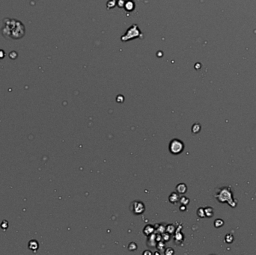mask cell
<instances>
[{
	"instance_id": "1",
	"label": "cell",
	"mask_w": 256,
	"mask_h": 255,
	"mask_svg": "<svg viewBox=\"0 0 256 255\" xmlns=\"http://www.w3.org/2000/svg\"><path fill=\"white\" fill-rule=\"evenodd\" d=\"M216 197L221 203H228L232 207H235L237 202L233 200V193L230 187H223L221 188L216 194Z\"/></svg>"
},
{
	"instance_id": "2",
	"label": "cell",
	"mask_w": 256,
	"mask_h": 255,
	"mask_svg": "<svg viewBox=\"0 0 256 255\" xmlns=\"http://www.w3.org/2000/svg\"><path fill=\"white\" fill-rule=\"evenodd\" d=\"M183 150V144L178 139H174L170 142L169 151L172 154H179Z\"/></svg>"
},
{
	"instance_id": "3",
	"label": "cell",
	"mask_w": 256,
	"mask_h": 255,
	"mask_svg": "<svg viewBox=\"0 0 256 255\" xmlns=\"http://www.w3.org/2000/svg\"><path fill=\"white\" fill-rule=\"evenodd\" d=\"M134 205V209H133V212H134L135 214H141L145 210V206L141 202L139 201H135L132 204Z\"/></svg>"
},
{
	"instance_id": "4",
	"label": "cell",
	"mask_w": 256,
	"mask_h": 255,
	"mask_svg": "<svg viewBox=\"0 0 256 255\" xmlns=\"http://www.w3.org/2000/svg\"><path fill=\"white\" fill-rule=\"evenodd\" d=\"M177 191L180 194H184L186 192V186L183 183H181L177 186Z\"/></svg>"
},
{
	"instance_id": "5",
	"label": "cell",
	"mask_w": 256,
	"mask_h": 255,
	"mask_svg": "<svg viewBox=\"0 0 256 255\" xmlns=\"http://www.w3.org/2000/svg\"><path fill=\"white\" fill-rule=\"evenodd\" d=\"M205 216H207V217H212V216H213V209L212 207H206V208L205 209Z\"/></svg>"
},
{
	"instance_id": "6",
	"label": "cell",
	"mask_w": 256,
	"mask_h": 255,
	"mask_svg": "<svg viewBox=\"0 0 256 255\" xmlns=\"http://www.w3.org/2000/svg\"><path fill=\"white\" fill-rule=\"evenodd\" d=\"M169 200L171 203H177L179 200V196H178V194L171 193V195L169 197Z\"/></svg>"
},
{
	"instance_id": "7",
	"label": "cell",
	"mask_w": 256,
	"mask_h": 255,
	"mask_svg": "<svg viewBox=\"0 0 256 255\" xmlns=\"http://www.w3.org/2000/svg\"><path fill=\"white\" fill-rule=\"evenodd\" d=\"M28 247L31 250H36L38 249V243L37 241L35 240H32L29 242V245H28Z\"/></svg>"
},
{
	"instance_id": "8",
	"label": "cell",
	"mask_w": 256,
	"mask_h": 255,
	"mask_svg": "<svg viewBox=\"0 0 256 255\" xmlns=\"http://www.w3.org/2000/svg\"><path fill=\"white\" fill-rule=\"evenodd\" d=\"M200 129H201V126L198 123L193 125V128H192V131L193 133H198L200 131Z\"/></svg>"
},
{
	"instance_id": "9",
	"label": "cell",
	"mask_w": 256,
	"mask_h": 255,
	"mask_svg": "<svg viewBox=\"0 0 256 255\" xmlns=\"http://www.w3.org/2000/svg\"><path fill=\"white\" fill-rule=\"evenodd\" d=\"M223 224H224L223 220H222V219H217L214 222V226L216 227H217V228H218V227H222Z\"/></svg>"
},
{
	"instance_id": "10",
	"label": "cell",
	"mask_w": 256,
	"mask_h": 255,
	"mask_svg": "<svg viewBox=\"0 0 256 255\" xmlns=\"http://www.w3.org/2000/svg\"><path fill=\"white\" fill-rule=\"evenodd\" d=\"M234 241V236L232 234H228L225 236V242L227 243H231Z\"/></svg>"
},
{
	"instance_id": "11",
	"label": "cell",
	"mask_w": 256,
	"mask_h": 255,
	"mask_svg": "<svg viewBox=\"0 0 256 255\" xmlns=\"http://www.w3.org/2000/svg\"><path fill=\"white\" fill-rule=\"evenodd\" d=\"M197 213H198V216H199V217H201V218L205 217V209H203V208H199V209H198V211H197Z\"/></svg>"
},
{
	"instance_id": "12",
	"label": "cell",
	"mask_w": 256,
	"mask_h": 255,
	"mask_svg": "<svg viewBox=\"0 0 256 255\" xmlns=\"http://www.w3.org/2000/svg\"><path fill=\"white\" fill-rule=\"evenodd\" d=\"M189 201H190V200L186 197H183L181 199V202L183 204H184V205H186V204H189Z\"/></svg>"
}]
</instances>
